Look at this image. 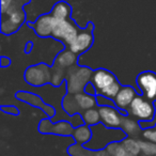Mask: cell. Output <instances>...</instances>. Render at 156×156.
<instances>
[{"label": "cell", "instance_id": "7c38bea8", "mask_svg": "<svg viewBox=\"0 0 156 156\" xmlns=\"http://www.w3.org/2000/svg\"><path fill=\"white\" fill-rule=\"evenodd\" d=\"M16 98L24 103H27V104L31 105L33 107H37V108H40L48 115V118L52 119L56 115V111H55V108L52 106H49L47 105L39 95L34 93H31V92H25V91H20L15 94Z\"/></svg>", "mask_w": 156, "mask_h": 156}, {"label": "cell", "instance_id": "ba28073f", "mask_svg": "<svg viewBox=\"0 0 156 156\" xmlns=\"http://www.w3.org/2000/svg\"><path fill=\"white\" fill-rule=\"evenodd\" d=\"M93 31H94V24L92 22H89L87 24V26L85 28H83L80 33L78 34L77 39L69 46V49H71L77 56H80L83 52L89 50L91 48V46L93 45V42H94Z\"/></svg>", "mask_w": 156, "mask_h": 156}, {"label": "cell", "instance_id": "8fae6325", "mask_svg": "<svg viewBox=\"0 0 156 156\" xmlns=\"http://www.w3.org/2000/svg\"><path fill=\"white\" fill-rule=\"evenodd\" d=\"M98 111L101 115V122L105 126L110 128L121 127L122 118L125 113L117 107L111 106H98Z\"/></svg>", "mask_w": 156, "mask_h": 156}, {"label": "cell", "instance_id": "2e32d148", "mask_svg": "<svg viewBox=\"0 0 156 156\" xmlns=\"http://www.w3.org/2000/svg\"><path fill=\"white\" fill-rule=\"evenodd\" d=\"M120 128L125 133L126 136L134 137V138H136L138 135H140V133H142L143 130L140 125V121H138L134 117L128 115H123Z\"/></svg>", "mask_w": 156, "mask_h": 156}, {"label": "cell", "instance_id": "d4e9b609", "mask_svg": "<svg viewBox=\"0 0 156 156\" xmlns=\"http://www.w3.org/2000/svg\"><path fill=\"white\" fill-rule=\"evenodd\" d=\"M83 92H86L87 94H89V95H92V96H96V95H98L95 87H94V85L91 83V81H90V83H88L87 86H86L85 91H83Z\"/></svg>", "mask_w": 156, "mask_h": 156}, {"label": "cell", "instance_id": "5b68a950", "mask_svg": "<svg viewBox=\"0 0 156 156\" xmlns=\"http://www.w3.org/2000/svg\"><path fill=\"white\" fill-rule=\"evenodd\" d=\"M93 69L87 66H79L75 64L69 67L66 72L65 85L66 92L69 94H76L85 91V88L91 81Z\"/></svg>", "mask_w": 156, "mask_h": 156}, {"label": "cell", "instance_id": "484cf974", "mask_svg": "<svg viewBox=\"0 0 156 156\" xmlns=\"http://www.w3.org/2000/svg\"><path fill=\"white\" fill-rule=\"evenodd\" d=\"M1 67H8L11 65V59L8 58V57L2 56L1 57Z\"/></svg>", "mask_w": 156, "mask_h": 156}, {"label": "cell", "instance_id": "3957f363", "mask_svg": "<svg viewBox=\"0 0 156 156\" xmlns=\"http://www.w3.org/2000/svg\"><path fill=\"white\" fill-rule=\"evenodd\" d=\"M91 83L95 87L98 95H104L112 100L122 88L115 74L106 69H95L92 75Z\"/></svg>", "mask_w": 156, "mask_h": 156}, {"label": "cell", "instance_id": "7a4b0ae2", "mask_svg": "<svg viewBox=\"0 0 156 156\" xmlns=\"http://www.w3.org/2000/svg\"><path fill=\"white\" fill-rule=\"evenodd\" d=\"M92 138L85 147L91 150H104L111 142L122 141L126 137V134L121 128H110L101 123L91 126Z\"/></svg>", "mask_w": 156, "mask_h": 156}, {"label": "cell", "instance_id": "30bf717a", "mask_svg": "<svg viewBox=\"0 0 156 156\" xmlns=\"http://www.w3.org/2000/svg\"><path fill=\"white\" fill-rule=\"evenodd\" d=\"M137 87L140 93L145 98L155 102L156 101V73L152 71H145L140 73L136 79Z\"/></svg>", "mask_w": 156, "mask_h": 156}, {"label": "cell", "instance_id": "9a60e30c", "mask_svg": "<svg viewBox=\"0 0 156 156\" xmlns=\"http://www.w3.org/2000/svg\"><path fill=\"white\" fill-rule=\"evenodd\" d=\"M67 153L71 156H110L106 149L104 150H91L86 147L83 144L75 142L69 145L67 149Z\"/></svg>", "mask_w": 156, "mask_h": 156}, {"label": "cell", "instance_id": "6da1fadb", "mask_svg": "<svg viewBox=\"0 0 156 156\" xmlns=\"http://www.w3.org/2000/svg\"><path fill=\"white\" fill-rule=\"evenodd\" d=\"M31 0H1V33L11 35L27 23V13L24 7Z\"/></svg>", "mask_w": 156, "mask_h": 156}, {"label": "cell", "instance_id": "d6986e66", "mask_svg": "<svg viewBox=\"0 0 156 156\" xmlns=\"http://www.w3.org/2000/svg\"><path fill=\"white\" fill-rule=\"evenodd\" d=\"M123 145L126 147L128 152L134 156H141V147H140V141L137 140L134 137H128L126 136L125 138L122 140Z\"/></svg>", "mask_w": 156, "mask_h": 156}, {"label": "cell", "instance_id": "ac0fdd59", "mask_svg": "<svg viewBox=\"0 0 156 156\" xmlns=\"http://www.w3.org/2000/svg\"><path fill=\"white\" fill-rule=\"evenodd\" d=\"M81 117H83L85 124H87L89 126H93L101 123V115L100 111H98V107L88 109L85 112L81 113Z\"/></svg>", "mask_w": 156, "mask_h": 156}, {"label": "cell", "instance_id": "f1b7e54d", "mask_svg": "<svg viewBox=\"0 0 156 156\" xmlns=\"http://www.w3.org/2000/svg\"><path fill=\"white\" fill-rule=\"evenodd\" d=\"M155 156H156V155H155Z\"/></svg>", "mask_w": 156, "mask_h": 156}, {"label": "cell", "instance_id": "603a6c76", "mask_svg": "<svg viewBox=\"0 0 156 156\" xmlns=\"http://www.w3.org/2000/svg\"><path fill=\"white\" fill-rule=\"evenodd\" d=\"M96 101H98V106H111L117 107L115 103L112 98H106L104 95H96Z\"/></svg>", "mask_w": 156, "mask_h": 156}, {"label": "cell", "instance_id": "cb8c5ba5", "mask_svg": "<svg viewBox=\"0 0 156 156\" xmlns=\"http://www.w3.org/2000/svg\"><path fill=\"white\" fill-rule=\"evenodd\" d=\"M1 110H2L5 113H8V115H20V110H18V108L15 106H13V105H10V106L3 105V106H1Z\"/></svg>", "mask_w": 156, "mask_h": 156}, {"label": "cell", "instance_id": "8992f818", "mask_svg": "<svg viewBox=\"0 0 156 156\" xmlns=\"http://www.w3.org/2000/svg\"><path fill=\"white\" fill-rule=\"evenodd\" d=\"M127 112L140 122H152L156 111L152 101L145 98L142 94H138L128 107Z\"/></svg>", "mask_w": 156, "mask_h": 156}, {"label": "cell", "instance_id": "52a82bcc", "mask_svg": "<svg viewBox=\"0 0 156 156\" xmlns=\"http://www.w3.org/2000/svg\"><path fill=\"white\" fill-rule=\"evenodd\" d=\"M24 78L27 83L33 87H42L47 83H51L52 66H49L45 63L31 65L26 69Z\"/></svg>", "mask_w": 156, "mask_h": 156}, {"label": "cell", "instance_id": "7402d4cb", "mask_svg": "<svg viewBox=\"0 0 156 156\" xmlns=\"http://www.w3.org/2000/svg\"><path fill=\"white\" fill-rule=\"evenodd\" d=\"M141 136L145 139V140L152 141V142L156 143V126L155 127H147L144 128L141 133Z\"/></svg>", "mask_w": 156, "mask_h": 156}, {"label": "cell", "instance_id": "277c9868", "mask_svg": "<svg viewBox=\"0 0 156 156\" xmlns=\"http://www.w3.org/2000/svg\"><path fill=\"white\" fill-rule=\"evenodd\" d=\"M98 106L96 96H92L86 92H79L76 94L66 93L62 100V108L69 117L83 113L86 110L91 108H95Z\"/></svg>", "mask_w": 156, "mask_h": 156}, {"label": "cell", "instance_id": "4fadbf2b", "mask_svg": "<svg viewBox=\"0 0 156 156\" xmlns=\"http://www.w3.org/2000/svg\"><path fill=\"white\" fill-rule=\"evenodd\" d=\"M78 58H79V56L74 54L71 49L64 47V49H63L62 51L59 52V54L57 55L56 59L54 60L52 69L66 73L67 69H69V67L77 64Z\"/></svg>", "mask_w": 156, "mask_h": 156}, {"label": "cell", "instance_id": "ffe728a7", "mask_svg": "<svg viewBox=\"0 0 156 156\" xmlns=\"http://www.w3.org/2000/svg\"><path fill=\"white\" fill-rule=\"evenodd\" d=\"M106 150L110 154V156H134L126 150L122 141H115L109 143L106 147Z\"/></svg>", "mask_w": 156, "mask_h": 156}, {"label": "cell", "instance_id": "9c48e42d", "mask_svg": "<svg viewBox=\"0 0 156 156\" xmlns=\"http://www.w3.org/2000/svg\"><path fill=\"white\" fill-rule=\"evenodd\" d=\"M75 127L69 121H59L52 123L50 118L41 120L39 130L41 134H52L58 136H73Z\"/></svg>", "mask_w": 156, "mask_h": 156}, {"label": "cell", "instance_id": "4316f807", "mask_svg": "<svg viewBox=\"0 0 156 156\" xmlns=\"http://www.w3.org/2000/svg\"><path fill=\"white\" fill-rule=\"evenodd\" d=\"M32 47H33V43L29 41L28 43L26 44V47H25V52H26V54H29V52L31 51V49H32Z\"/></svg>", "mask_w": 156, "mask_h": 156}, {"label": "cell", "instance_id": "83f0119b", "mask_svg": "<svg viewBox=\"0 0 156 156\" xmlns=\"http://www.w3.org/2000/svg\"><path fill=\"white\" fill-rule=\"evenodd\" d=\"M65 1H69V0H65Z\"/></svg>", "mask_w": 156, "mask_h": 156}, {"label": "cell", "instance_id": "e0dca14e", "mask_svg": "<svg viewBox=\"0 0 156 156\" xmlns=\"http://www.w3.org/2000/svg\"><path fill=\"white\" fill-rule=\"evenodd\" d=\"M75 140V142L79 143V144H83L88 143L92 138V130L91 126L87 125V124H83L80 126H77L75 127L73 133V136H72Z\"/></svg>", "mask_w": 156, "mask_h": 156}, {"label": "cell", "instance_id": "44dd1931", "mask_svg": "<svg viewBox=\"0 0 156 156\" xmlns=\"http://www.w3.org/2000/svg\"><path fill=\"white\" fill-rule=\"evenodd\" d=\"M141 147V156H155L156 143L149 140H139Z\"/></svg>", "mask_w": 156, "mask_h": 156}, {"label": "cell", "instance_id": "5bb4252c", "mask_svg": "<svg viewBox=\"0 0 156 156\" xmlns=\"http://www.w3.org/2000/svg\"><path fill=\"white\" fill-rule=\"evenodd\" d=\"M137 95H138V93L132 86H122L121 90L117 94V96L113 98V101H115L118 109L122 110L125 115H128V107L130 106L132 102Z\"/></svg>", "mask_w": 156, "mask_h": 156}]
</instances>
